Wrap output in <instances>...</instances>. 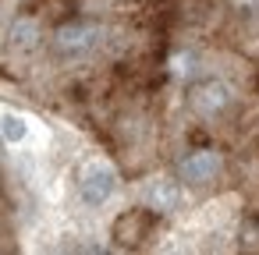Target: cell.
<instances>
[{
    "mask_svg": "<svg viewBox=\"0 0 259 255\" xmlns=\"http://www.w3.org/2000/svg\"><path fill=\"white\" fill-rule=\"evenodd\" d=\"M178 174H181V181H185V184H206V181H213V177L220 174V156H217L213 149L188 152V156L181 160Z\"/></svg>",
    "mask_w": 259,
    "mask_h": 255,
    "instance_id": "3957f363",
    "label": "cell"
},
{
    "mask_svg": "<svg viewBox=\"0 0 259 255\" xmlns=\"http://www.w3.org/2000/svg\"><path fill=\"white\" fill-rule=\"evenodd\" d=\"M160 255H188V248H185V244H178V241H167V244L160 248Z\"/></svg>",
    "mask_w": 259,
    "mask_h": 255,
    "instance_id": "9c48e42d",
    "label": "cell"
},
{
    "mask_svg": "<svg viewBox=\"0 0 259 255\" xmlns=\"http://www.w3.org/2000/svg\"><path fill=\"white\" fill-rule=\"evenodd\" d=\"M227 103H231V89H227L224 82H217V78L202 82V85L192 92V110L202 114V117H217L220 110H227Z\"/></svg>",
    "mask_w": 259,
    "mask_h": 255,
    "instance_id": "5b68a950",
    "label": "cell"
},
{
    "mask_svg": "<svg viewBox=\"0 0 259 255\" xmlns=\"http://www.w3.org/2000/svg\"><path fill=\"white\" fill-rule=\"evenodd\" d=\"M11 43H15L18 50H32V46L39 43V25H36L32 18H18V22L11 25Z\"/></svg>",
    "mask_w": 259,
    "mask_h": 255,
    "instance_id": "52a82bcc",
    "label": "cell"
},
{
    "mask_svg": "<svg viewBox=\"0 0 259 255\" xmlns=\"http://www.w3.org/2000/svg\"><path fill=\"white\" fill-rule=\"evenodd\" d=\"M96 43H100V25L93 22H68L54 36V46L61 57H85L89 50H96Z\"/></svg>",
    "mask_w": 259,
    "mask_h": 255,
    "instance_id": "7a4b0ae2",
    "label": "cell"
},
{
    "mask_svg": "<svg viewBox=\"0 0 259 255\" xmlns=\"http://www.w3.org/2000/svg\"><path fill=\"white\" fill-rule=\"evenodd\" d=\"M238 11H259V0H234Z\"/></svg>",
    "mask_w": 259,
    "mask_h": 255,
    "instance_id": "30bf717a",
    "label": "cell"
},
{
    "mask_svg": "<svg viewBox=\"0 0 259 255\" xmlns=\"http://www.w3.org/2000/svg\"><path fill=\"white\" fill-rule=\"evenodd\" d=\"M192 71H195V57H192L188 50H185V54H174V57H170V75H174V78H188Z\"/></svg>",
    "mask_w": 259,
    "mask_h": 255,
    "instance_id": "ba28073f",
    "label": "cell"
},
{
    "mask_svg": "<svg viewBox=\"0 0 259 255\" xmlns=\"http://www.w3.org/2000/svg\"><path fill=\"white\" fill-rule=\"evenodd\" d=\"M85 255H114V251H110V248H89Z\"/></svg>",
    "mask_w": 259,
    "mask_h": 255,
    "instance_id": "8fae6325",
    "label": "cell"
},
{
    "mask_svg": "<svg viewBox=\"0 0 259 255\" xmlns=\"http://www.w3.org/2000/svg\"><path fill=\"white\" fill-rule=\"evenodd\" d=\"M142 202L156 213H174L181 206V184L174 177H153L142 188Z\"/></svg>",
    "mask_w": 259,
    "mask_h": 255,
    "instance_id": "277c9868",
    "label": "cell"
},
{
    "mask_svg": "<svg viewBox=\"0 0 259 255\" xmlns=\"http://www.w3.org/2000/svg\"><path fill=\"white\" fill-rule=\"evenodd\" d=\"M0 135H4L8 145H22V142L29 138V121H25L22 114L4 110V114H0Z\"/></svg>",
    "mask_w": 259,
    "mask_h": 255,
    "instance_id": "8992f818",
    "label": "cell"
},
{
    "mask_svg": "<svg viewBox=\"0 0 259 255\" xmlns=\"http://www.w3.org/2000/svg\"><path fill=\"white\" fill-rule=\"evenodd\" d=\"M117 170L107 163V160H85L75 174V188H78V198L93 209L107 206L114 195H117Z\"/></svg>",
    "mask_w": 259,
    "mask_h": 255,
    "instance_id": "6da1fadb",
    "label": "cell"
}]
</instances>
